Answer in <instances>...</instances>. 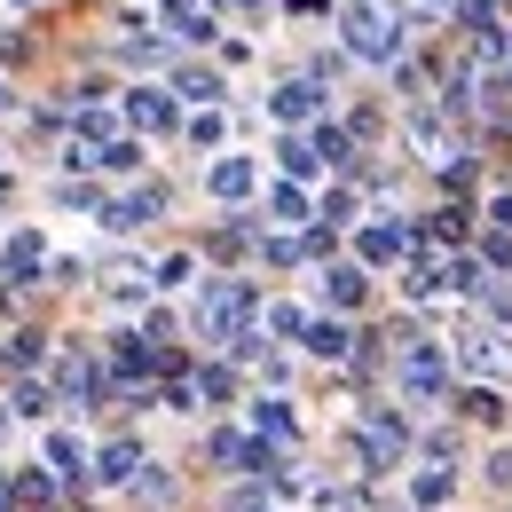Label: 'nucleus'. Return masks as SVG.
I'll return each mask as SVG.
<instances>
[{"mask_svg":"<svg viewBox=\"0 0 512 512\" xmlns=\"http://www.w3.org/2000/svg\"><path fill=\"white\" fill-rule=\"evenodd\" d=\"M339 32H347V48H355L363 64H394V56H402V16H394V0H347V8H339Z\"/></svg>","mask_w":512,"mask_h":512,"instance_id":"f257e3e1","label":"nucleus"},{"mask_svg":"<svg viewBox=\"0 0 512 512\" xmlns=\"http://www.w3.org/2000/svg\"><path fill=\"white\" fill-rule=\"evenodd\" d=\"M245 323H253V284H213L197 300V331L205 339H245Z\"/></svg>","mask_w":512,"mask_h":512,"instance_id":"f03ea898","label":"nucleus"},{"mask_svg":"<svg viewBox=\"0 0 512 512\" xmlns=\"http://www.w3.org/2000/svg\"><path fill=\"white\" fill-rule=\"evenodd\" d=\"M457 363L481 371V379H512V339H505V331H489V323H473V331L457 339Z\"/></svg>","mask_w":512,"mask_h":512,"instance_id":"7ed1b4c3","label":"nucleus"},{"mask_svg":"<svg viewBox=\"0 0 512 512\" xmlns=\"http://www.w3.org/2000/svg\"><path fill=\"white\" fill-rule=\"evenodd\" d=\"M158 213H166V190L142 182L134 197H111V205H103V229H142V221H158Z\"/></svg>","mask_w":512,"mask_h":512,"instance_id":"20e7f679","label":"nucleus"},{"mask_svg":"<svg viewBox=\"0 0 512 512\" xmlns=\"http://www.w3.org/2000/svg\"><path fill=\"white\" fill-rule=\"evenodd\" d=\"M442 379H449L442 347H410V355H402V386H410V394H442Z\"/></svg>","mask_w":512,"mask_h":512,"instance_id":"39448f33","label":"nucleus"},{"mask_svg":"<svg viewBox=\"0 0 512 512\" xmlns=\"http://www.w3.org/2000/svg\"><path fill=\"white\" fill-rule=\"evenodd\" d=\"M268 119H284V127H300V119H316V87H308V79H292V87H276V95H268Z\"/></svg>","mask_w":512,"mask_h":512,"instance_id":"423d86ee","label":"nucleus"},{"mask_svg":"<svg viewBox=\"0 0 512 512\" xmlns=\"http://www.w3.org/2000/svg\"><path fill=\"white\" fill-rule=\"evenodd\" d=\"M40 260H48V245H40V237H16V245L0 253V268H8V284H32V268H40Z\"/></svg>","mask_w":512,"mask_h":512,"instance_id":"0eeeda50","label":"nucleus"},{"mask_svg":"<svg viewBox=\"0 0 512 512\" xmlns=\"http://www.w3.org/2000/svg\"><path fill=\"white\" fill-rule=\"evenodd\" d=\"M134 465H142V449H134V442H111L103 457H95V481H111V489H119V481H134Z\"/></svg>","mask_w":512,"mask_h":512,"instance_id":"6e6552de","label":"nucleus"},{"mask_svg":"<svg viewBox=\"0 0 512 512\" xmlns=\"http://www.w3.org/2000/svg\"><path fill=\"white\" fill-rule=\"evenodd\" d=\"M127 119H134V127H158V134H166V127H174V103H166L158 87H142V95L127 103Z\"/></svg>","mask_w":512,"mask_h":512,"instance_id":"1a4fd4ad","label":"nucleus"},{"mask_svg":"<svg viewBox=\"0 0 512 512\" xmlns=\"http://www.w3.org/2000/svg\"><path fill=\"white\" fill-rule=\"evenodd\" d=\"M205 182H213V197H229V205H237V197L253 190V166H245V158H221V166H213Z\"/></svg>","mask_w":512,"mask_h":512,"instance_id":"9d476101","label":"nucleus"},{"mask_svg":"<svg viewBox=\"0 0 512 512\" xmlns=\"http://www.w3.org/2000/svg\"><path fill=\"white\" fill-rule=\"evenodd\" d=\"M363 284H371V276H363V268H355V260H339V268H331V276H323V292H331V300H339V308H355V300H363Z\"/></svg>","mask_w":512,"mask_h":512,"instance_id":"9b49d317","label":"nucleus"},{"mask_svg":"<svg viewBox=\"0 0 512 512\" xmlns=\"http://www.w3.org/2000/svg\"><path fill=\"white\" fill-rule=\"evenodd\" d=\"M308 347H316L323 363H339V355L355 347V331H347V323H308Z\"/></svg>","mask_w":512,"mask_h":512,"instance_id":"f8f14e48","label":"nucleus"},{"mask_svg":"<svg viewBox=\"0 0 512 512\" xmlns=\"http://www.w3.org/2000/svg\"><path fill=\"white\" fill-rule=\"evenodd\" d=\"M402 253H410L402 229H363V260H402Z\"/></svg>","mask_w":512,"mask_h":512,"instance_id":"ddd939ff","label":"nucleus"},{"mask_svg":"<svg viewBox=\"0 0 512 512\" xmlns=\"http://www.w3.org/2000/svg\"><path fill=\"white\" fill-rule=\"evenodd\" d=\"M449 489H457V481H449V465H426V473L410 481V497H418V505H442Z\"/></svg>","mask_w":512,"mask_h":512,"instance_id":"4468645a","label":"nucleus"},{"mask_svg":"<svg viewBox=\"0 0 512 512\" xmlns=\"http://www.w3.org/2000/svg\"><path fill=\"white\" fill-rule=\"evenodd\" d=\"M276 150H284V174H316V166H323V158H316V142H300V134H284Z\"/></svg>","mask_w":512,"mask_h":512,"instance_id":"2eb2a0df","label":"nucleus"},{"mask_svg":"<svg viewBox=\"0 0 512 512\" xmlns=\"http://www.w3.org/2000/svg\"><path fill=\"white\" fill-rule=\"evenodd\" d=\"M48 465H56L64 481H79V442H71V434H48Z\"/></svg>","mask_w":512,"mask_h":512,"instance_id":"dca6fc26","label":"nucleus"},{"mask_svg":"<svg viewBox=\"0 0 512 512\" xmlns=\"http://www.w3.org/2000/svg\"><path fill=\"white\" fill-rule=\"evenodd\" d=\"M465 410H473L481 426H497V418H505V402H497V386H473V394H465Z\"/></svg>","mask_w":512,"mask_h":512,"instance_id":"f3484780","label":"nucleus"},{"mask_svg":"<svg viewBox=\"0 0 512 512\" xmlns=\"http://www.w3.org/2000/svg\"><path fill=\"white\" fill-rule=\"evenodd\" d=\"M134 497H142V505H174V481H166V473H134Z\"/></svg>","mask_w":512,"mask_h":512,"instance_id":"a211bd4d","label":"nucleus"},{"mask_svg":"<svg viewBox=\"0 0 512 512\" xmlns=\"http://www.w3.org/2000/svg\"><path fill=\"white\" fill-rule=\"evenodd\" d=\"M174 87H182V95H190V103H213V95H221V79H213V71H182V79H174Z\"/></svg>","mask_w":512,"mask_h":512,"instance_id":"6ab92c4d","label":"nucleus"},{"mask_svg":"<svg viewBox=\"0 0 512 512\" xmlns=\"http://www.w3.org/2000/svg\"><path fill=\"white\" fill-rule=\"evenodd\" d=\"M268 205H276V221H308V197H300V190H284V182L268 190Z\"/></svg>","mask_w":512,"mask_h":512,"instance_id":"aec40b11","label":"nucleus"},{"mask_svg":"<svg viewBox=\"0 0 512 512\" xmlns=\"http://www.w3.org/2000/svg\"><path fill=\"white\" fill-rule=\"evenodd\" d=\"M190 268H197L190 253H166V260H158V276H150V284H166V292H174V284H190Z\"/></svg>","mask_w":512,"mask_h":512,"instance_id":"412c9836","label":"nucleus"},{"mask_svg":"<svg viewBox=\"0 0 512 512\" xmlns=\"http://www.w3.org/2000/svg\"><path fill=\"white\" fill-rule=\"evenodd\" d=\"M253 426H260V434H292V410H284V402H260Z\"/></svg>","mask_w":512,"mask_h":512,"instance_id":"4be33fe9","label":"nucleus"},{"mask_svg":"<svg viewBox=\"0 0 512 512\" xmlns=\"http://www.w3.org/2000/svg\"><path fill=\"white\" fill-rule=\"evenodd\" d=\"M268 331H276V339H300L308 316H300V308H268Z\"/></svg>","mask_w":512,"mask_h":512,"instance_id":"5701e85b","label":"nucleus"},{"mask_svg":"<svg viewBox=\"0 0 512 512\" xmlns=\"http://www.w3.org/2000/svg\"><path fill=\"white\" fill-rule=\"evenodd\" d=\"M197 394H205V402H229V394H237V379H229V371H221V363H213V371H205V379H197Z\"/></svg>","mask_w":512,"mask_h":512,"instance_id":"b1692460","label":"nucleus"},{"mask_svg":"<svg viewBox=\"0 0 512 512\" xmlns=\"http://www.w3.org/2000/svg\"><path fill=\"white\" fill-rule=\"evenodd\" d=\"M449 284H457V292H489V276H481V260H457V268H449Z\"/></svg>","mask_w":512,"mask_h":512,"instance_id":"393cba45","label":"nucleus"},{"mask_svg":"<svg viewBox=\"0 0 512 512\" xmlns=\"http://www.w3.org/2000/svg\"><path fill=\"white\" fill-rule=\"evenodd\" d=\"M0 355H8V363H40V331H16Z\"/></svg>","mask_w":512,"mask_h":512,"instance_id":"a878e982","label":"nucleus"},{"mask_svg":"<svg viewBox=\"0 0 512 512\" xmlns=\"http://www.w3.org/2000/svg\"><path fill=\"white\" fill-rule=\"evenodd\" d=\"M8 410H16V418H40V410H48V386H16V402H8Z\"/></svg>","mask_w":512,"mask_h":512,"instance_id":"bb28decb","label":"nucleus"},{"mask_svg":"<svg viewBox=\"0 0 512 512\" xmlns=\"http://www.w3.org/2000/svg\"><path fill=\"white\" fill-rule=\"evenodd\" d=\"M16 505H48V473H16Z\"/></svg>","mask_w":512,"mask_h":512,"instance_id":"cd10ccee","label":"nucleus"},{"mask_svg":"<svg viewBox=\"0 0 512 512\" xmlns=\"http://www.w3.org/2000/svg\"><path fill=\"white\" fill-rule=\"evenodd\" d=\"M434 237H442V245H457V237H465V213H457V205H442V213H434Z\"/></svg>","mask_w":512,"mask_h":512,"instance_id":"c85d7f7f","label":"nucleus"},{"mask_svg":"<svg viewBox=\"0 0 512 512\" xmlns=\"http://www.w3.org/2000/svg\"><path fill=\"white\" fill-rule=\"evenodd\" d=\"M134 158H142V150H134V142H103V166H111V174H127Z\"/></svg>","mask_w":512,"mask_h":512,"instance_id":"c756f323","label":"nucleus"},{"mask_svg":"<svg viewBox=\"0 0 512 512\" xmlns=\"http://www.w3.org/2000/svg\"><path fill=\"white\" fill-rule=\"evenodd\" d=\"M316 158H347V134H339V127H316Z\"/></svg>","mask_w":512,"mask_h":512,"instance_id":"7c9ffc66","label":"nucleus"},{"mask_svg":"<svg viewBox=\"0 0 512 512\" xmlns=\"http://www.w3.org/2000/svg\"><path fill=\"white\" fill-rule=\"evenodd\" d=\"M489 213H497V221H505V229H512V197H497V205H489Z\"/></svg>","mask_w":512,"mask_h":512,"instance_id":"2f4dec72","label":"nucleus"},{"mask_svg":"<svg viewBox=\"0 0 512 512\" xmlns=\"http://www.w3.org/2000/svg\"><path fill=\"white\" fill-rule=\"evenodd\" d=\"M0 426H8V410H0Z\"/></svg>","mask_w":512,"mask_h":512,"instance_id":"473e14b6","label":"nucleus"},{"mask_svg":"<svg viewBox=\"0 0 512 512\" xmlns=\"http://www.w3.org/2000/svg\"><path fill=\"white\" fill-rule=\"evenodd\" d=\"M0 103H8V87H0Z\"/></svg>","mask_w":512,"mask_h":512,"instance_id":"72a5a7b5","label":"nucleus"}]
</instances>
